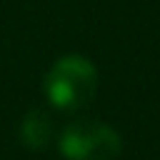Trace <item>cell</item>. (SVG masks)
<instances>
[{"label":"cell","mask_w":160,"mask_h":160,"mask_svg":"<svg viewBox=\"0 0 160 160\" xmlns=\"http://www.w3.org/2000/svg\"><path fill=\"white\" fill-rule=\"evenodd\" d=\"M98 88L95 65L80 55L60 58L45 78V95L60 110H78L88 105Z\"/></svg>","instance_id":"obj_1"},{"label":"cell","mask_w":160,"mask_h":160,"mask_svg":"<svg viewBox=\"0 0 160 160\" xmlns=\"http://www.w3.org/2000/svg\"><path fill=\"white\" fill-rule=\"evenodd\" d=\"M60 150L68 160H110L120 152V138L102 122H75L62 132Z\"/></svg>","instance_id":"obj_2"},{"label":"cell","mask_w":160,"mask_h":160,"mask_svg":"<svg viewBox=\"0 0 160 160\" xmlns=\"http://www.w3.org/2000/svg\"><path fill=\"white\" fill-rule=\"evenodd\" d=\"M22 135H25V142L30 148H42L50 138V122L42 112H30L25 118V125H22Z\"/></svg>","instance_id":"obj_3"}]
</instances>
